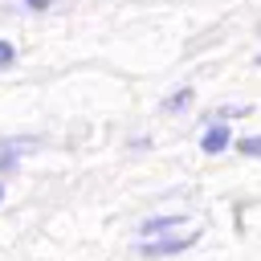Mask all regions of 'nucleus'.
Instances as JSON below:
<instances>
[{
	"mask_svg": "<svg viewBox=\"0 0 261 261\" xmlns=\"http://www.w3.org/2000/svg\"><path fill=\"white\" fill-rule=\"evenodd\" d=\"M196 241H200V232H188V237H151V241L139 245V253H143V257H171V253L192 249Z\"/></svg>",
	"mask_w": 261,
	"mask_h": 261,
	"instance_id": "nucleus-1",
	"label": "nucleus"
},
{
	"mask_svg": "<svg viewBox=\"0 0 261 261\" xmlns=\"http://www.w3.org/2000/svg\"><path fill=\"white\" fill-rule=\"evenodd\" d=\"M184 220H188L184 212H171V216H151V220H143V224H139V237H143V241H151V237H167V232H171V228H179Z\"/></svg>",
	"mask_w": 261,
	"mask_h": 261,
	"instance_id": "nucleus-2",
	"label": "nucleus"
},
{
	"mask_svg": "<svg viewBox=\"0 0 261 261\" xmlns=\"http://www.w3.org/2000/svg\"><path fill=\"white\" fill-rule=\"evenodd\" d=\"M228 143H232V130H228L224 122H212V126L204 130V139H200V147H204L208 155H220V151H228Z\"/></svg>",
	"mask_w": 261,
	"mask_h": 261,
	"instance_id": "nucleus-3",
	"label": "nucleus"
},
{
	"mask_svg": "<svg viewBox=\"0 0 261 261\" xmlns=\"http://www.w3.org/2000/svg\"><path fill=\"white\" fill-rule=\"evenodd\" d=\"M192 98H196L192 90H175V94L163 102V110H167V114H179V110H188V106H192Z\"/></svg>",
	"mask_w": 261,
	"mask_h": 261,
	"instance_id": "nucleus-4",
	"label": "nucleus"
},
{
	"mask_svg": "<svg viewBox=\"0 0 261 261\" xmlns=\"http://www.w3.org/2000/svg\"><path fill=\"white\" fill-rule=\"evenodd\" d=\"M12 61H16V49H12L8 41H0V69H8Z\"/></svg>",
	"mask_w": 261,
	"mask_h": 261,
	"instance_id": "nucleus-5",
	"label": "nucleus"
},
{
	"mask_svg": "<svg viewBox=\"0 0 261 261\" xmlns=\"http://www.w3.org/2000/svg\"><path fill=\"white\" fill-rule=\"evenodd\" d=\"M257 151H261V143H257V139H241V155H249V159H253Z\"/></svg>",
	"mask_w": 261,
	"mask_h": 261,
	"instance_id": "nucleus-6",
	"label": "nucleus"
},
{
	"mask_svg": "<svg viewBox=\"0 0 261 261\" xmlns=\"http://www.w3.org/2000/svg\"><path fill=\"white\" fill-rule=\"evenodd\" d=\"M24 4H33V8H49L53 0H24Z\"/></svg>",
	"mask_w": 261,
	"mask_h": 261,
	"instance_id": "nucleus-7",
	"label": "nucleus"
},
{
	"mask_svg": "<svg viewBox=\"0 0 261 261\" xmlns=\"http://www.w3.org/2000/svg\"><path fill=\"white\" fill-rule=\"evenodd\" d=\"M0 200H4V188H0Z\"/></svg>",
	"mask_w": 261,
	"mask_h": 261,
	"instance_id": "nucleus-8",
	"label": "nucleus"
}]
</instances>
